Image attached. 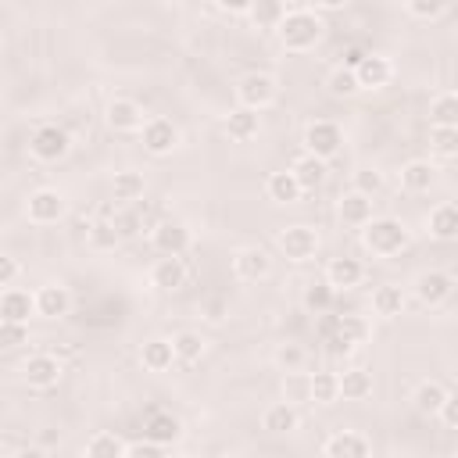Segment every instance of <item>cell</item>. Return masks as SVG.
Returning <instances> with one entry per match:
<instances>
[{"instance_id": "obj_50", "label": "cell", "mask_w": 458, "mask_h": 458, "mask_svg": "<svg viewBox=\"0 0 458 458\" xmlns=\"http://www.w3.org/2000/svg\"><path fill=\"white\" fill-rule=\"evenodd\" d=\"M125 458H165V447H157L150 440H136L125 447Z\"/></svg>"}, {"instance_id": "obj_42", "label": "cell", "mask_w": 458, "mask_h": 458, "mask_svg": "<svg viewBox=\"0 0 458 458\" xmlns=\"http://www.w3.org/2000/svg\"><path fill=\"white\" fill-rule=\"evenodd\" d=\"M326 86H329L333 97H354V93H358V79H354V72H347V68H340V64L329 72Z\"/></svg>"}, {"instance_id": "obj_6", "label": "cell", "mask_w": 458, "mask_h": 458, "mask_svg": "<svg viewBox=\"0 0 458 458\" xmlns=\"http://www.w3.org/2000/svg\"><path fill=\"white\" fill-rule=\"evenodd\" d=\"M68 150H72V140L61 125H39L29 140V154L36 161H61Z\"/></svg>"}, {"instance_id": "obj_32", "label": "cell", "mask_w": 458, "mask_h": 458, "mask_svg": "<svg viewBox=\"0 0 458 458\" xmlns=\"http://www.w3.org/2000/svg\"><path fill=\"white\" fill-rule=\"evenodd\" d=\"M372 311H376V315H383V318L401 315V311H404V293H401V286L383 283V286L372 293Z\"/></svg>"}, {"instance_id": "obj_53", "label": "cell", "mask_w": 458, "mask_h": 458, "mask_svg": "<svg viewBox=\"0 0 458 458\" xmlns=\"http://www.w3.org/2000/svg\"><path fill=\"white\" fill-rule=\"evenodd\" d=\"M208 318H211V322H222V318H225V304H222L218 297L208 301Z\"/></svg>"}, {"instance_id": "obj_27", "label": "cell", "mask_w": 458, "mask_h": 458, "mask_svg": "<svg viewBox=\"0 0 458 458\" xmlns=\"http://www.w3.org/2000/svg\"><path fill=\"white\" fill-rule=\"evenodd\" d=\"M429 236H437V240H454L458 236V208L454 204H437L429 211Z\"/></svg>"}, {"instance_id": "obj_21", "label": "cell", "mask_w": 458, "mask_h": 458, "mask_svg": "<svg viewBox=\"0 0 458 458\" xmlns=\"http://www.w3.org/2000/svg\"><path fill=\"white\" fill-rule=\"evenodd\" d=\"M290 175L297 179L301 193H311V190H318V186L326 182V161H318V157H311V154H301V157L290 165Z\"/></svg>"}, {"instance_id": "obj_41", "label": "cell", "mask_w": 458, "mask_h": 458, "mask_svg": "<svg viewBox=\"0 0 458 458\" xmlns=\"http://www.w3.org/2000/svg\"><path fill=\"white\" fill-rule=\"evenodd\" d=\"M336 397H340L336 372H315V376H311V401H315V404H333Z\"/></svg>"}, {"instance_id": "obj_5", "label": "cell", "mask_w": 458, "mask_h": 458, "mask_svg": "<svg viewBox=\"0 0 458 458\" xmlns=\"http://www.w3.org/2000/svg\"><path fill=\"white\" fill-rule=\"evenodd\" d=\"M340 143H344V132H340L336 122H329V118L308 122V129H304V154H311L318 161H329L340 150Z\"/></svg>"}, {"instance_id": "obj_10", "label": "cell", "mask_w": 458, "mask_h": 458, "mask_svg": "<svg viewBox=\"0 0 458 458\" xmlns=\"http://www.w3.org/2000/svg\"><path fill=\"white\" fill-rule=\"evenodd\" d=\"M140 136H143V147L150 154H157V157L161 154H172L179 147V129L168 118H147L143 129H140Z\"/></svg>"}, {"instance_id": "obj_34", "label": "cell", "mask_w": 458, "mask_h": 458, "mask_svg": "<svg viewBox=\"0 0 458 458\" xmlns=\"http://www.w3.org/2000/svg\"><path fill=\"white\" fill-rule=\"evenodd\" d=\"M86 458H125V444L118 433H93L86 444Z\"/></svg>"}, {"instance_id": "obj_28", "label": "cell", "mask_w": 458, "mask_h": 458, "mask_svg": "<svg viewBox=\"0 0 458 458\" xmlns=\"http://www.w3.org/2000/svg\"><path fill=\"white\" fill-rule=\"evenodd\" d=\"M172 354H175L179 365L200 361V358H204V340H200V333H193V329L175 333V336H172Z\"/></svg>"}, {"instance_id": "obj_30", "label": "cell", "mask_w": 458, "mask_h": 458, "mask_svg": "<svg viewBox=\"0 0 458 458\" xmlns=\"http://www.w3.org/2000/svg\"><path fill=\"white\" fill-rule=\"evenodd\" d=\"M297 422H301V415H297V408L286 404V401L265 408V415H261V426H265L268 433H290V429H297Z\"/></svg>"}, {"instance_id": "obj_17", "label": "cell", "mask_w": 458, "mask_h": 458, "mask_svg": "<svg viewBox=\"0 0 458 458\" xmlns=\"http://www.w3.org/2000/svg\"><path fill=\"white\" fill-rule=\"evenodd\" d=\"M32 301H36V315H43V318H61V315H68V308H72V293H68V286H61V283L39 286V290L32 293Z\"/></svg>"}, {"instance_id": "obj_45", "label": "cell", "mask_w": 458, "mask_h": 458, "mask_svg": "<svg viewBox=\"0 0 458 458\" xmlns=\"http://www.w3.org/2000/svg\"><path fill=\"white\" fill-rule=\"evenodd\" d=\"M111 225H114L118 240H129V236H136V233L143 229V222H140L136 211H114V215H111Z\"/></svg>"}, {"instance_id": "obj_22", "label": "cell", "mask_w": 458, "mask_h": 458, "mask_svg": "<svg viewBox=\"0 0 458 458\" xmlns=\"http://www.w3.org/2000/svg\"><path fill=\"white\" fill-rule=\"evenodd\" d=\"M186 265H182V258H157V265L150 268V279H154V286H161V290H182L186 286Z\"/></svg>"}, {"instance_id": "obj_11", "label": "cell", "mask_w": 458, "mask_h": 458, "mask_svg": "<svg viewBox=\"0 0 458 458\" xmlns=\"http://www.w3.org/2000/svg\"><path fill=\"white\" fill-rule=\"evenodd\" d=\"M150 240L161 258H182V250L190 247V229L182 222H161V225H154Z\"/></svg>"}, {"instance_id": "obj_4", "label": "cell", "mask_w": 458, "mask_h": 458, "mask_svg": "<svg viewBox=\"0 0 458 458\" xmlns=\"http://www.w3.org/2000/svg\"><path fill=\"white\" fill-rule=\"evenodd\" d=\"M276 93H279V86H276V79L268 75V72H247L240 82H236V100H240V107L243 111H265L272 100H276Z\"/></svg>"}, {"instance_id": "obj_2", "label": "cell", "mask_w": 458, "mask_h": 458, "mask_svg": "<svg viewBox=\"0 0 458 458\" xmlns=\"http://www.w3.org/2000/svg\"><path fill=\"white\" fill-rule=\"evenodd\" d=\"M361 243H365V250H372L376 258H394V254H401V250L408 247V229H404L401 218H390V215L369 218V222L361 225Z\"/></svg>"}, {"instance_id": "obj_9", "label": "cell", "mask_w": 458, "mask_h": 458, "mask_svg": "<svg viewBox=\"0 0 458 458\" xmlns=\"http://www.w3.org/2000/svg\"><path fill=\"white\" fill-rule=\"evenodd\" d=\"M451 293H454V279H451V272L429 268V272H422V276L415 279V297H419V304H426V308L444 304Z\"/></svg>"}, {"instance_id": "obj_12", "label": "cell", "mask_w": 458, "mask_h": 458, "mask_svg": "<svg viewBox=\"0 0 458 458\" xmlns=\"http://www.w3.org/2000/svg\"><path fill=\"white\" fill-rule=\"evenodd\" d=\"M25 211H29V222L50 225V222H57V218L64 215V197H61L57 190H36V193L29 197Z\"/></svg>"}, {"instance_id": "obj_39", "label": "cell", "mask_w": 458, "mask_h": 458, "mask_svg": "<svg viewBox=\"0 0 458 458\" xmlns=\"http://www.w3.org/2000/svg\"><path fill=\"white\" fill-rule=\"evenodd\" d=\"M429 147L440 157H454L458 154V129L454 125H429Z\"/></svg>"}, {"instance_id": "obj_29", "label": "cell", "mask_w": 458, "mask_h": 458, "mask_svg": "<svg viewBox=\"0 0 458 458\" xmlns=\"http://www.w3.org/2000/svg\"><path fill=\"white\" fill-rule=\"evenodd\" d=\"M451 390L444 386V383H437V379H422L419 386H415V411H422V415H437V408L444 404V397H447Z\"/></svg>"}, {"instance_id": "obj_7", "label": "cell", "mask_w": 458, "mask_h": 458, "mask_svg": "<svg viewBox=\"0 0 458 458\" xmlns=\"http://www.w3.org/2000/svg\"><path fill=\"white\" fill-rule=\"evenodd\" d=\"M61 372H64V369H61V361H57L54 351L29 354L25 365H21V376H25V383H29L32 390H50V386H57Z\"/></svg>"}, {"instance_id": "obj_44", "label": "cell", "mask_w": 458, "mask_h": 458, "mask_svg": "<svg viewBox=\"0 0 458 458\" xmlns=\"http://www.w3.org/2000/svg\"><path fill=\"white\" fill-rule=\"evenodd\" d=\"M383 190V175L376 172V168H361V172H354V193H361V197H376Z\"/></svg>"}, {"instance_id": "obj_52", "label": "cell", "mask_w": 458, "mask_h": 458, "mask_svg": "<svg viewBox=\"0 0 458 458\" xmlns=\"http://www.w3.org/2000/svg\"><path fill=\"white\" fill-rule=\"evenodd\" d=\"M365 54H369V50H361V47H347V50H344V64H340V68L354 72V68L361 64V57H365Z\"/></svg>"}, {"instance_id": "obj_43", "label": "cell", "mask_w": 458, "mask_h": 458, "mask_svg": "<svg viewBox=\"0 0 458 458\" xmlns=\"http://www.w3.org/2000/svg\"><path fill=\"white\" fill-rule=\"evenodd\" d=\"M261 29H276L279 25V18L286 14V7L283 4H250V11H247Z\"/></svg>"}, {"instance_id": "obj_38", "label": "cell", "mask_w": 458, "mask_h": 458, "mask_svg": "<svg viewBox=\"0 0 458 458\" xmlns=\"http://www.w3.org/2000/svg\"><path fill=\"white\" fill-rule=\"evenodd\" d=\"M86 243H89L93 250H114L122 240H118V233H114L111 218H97V222L86 229Z\"/></svg>"}, {"instance_id": "obj_26", "label": "cell", "mask_w": 458, "mask_h": 458, "mask_svg": "<svg viewBox=\"0 0 458 458\" xmlns=\"http://www.w3.org/2000/svg\"><path fill=\"white\" fill-rule=\"evenodd\" d=\"M258 129H261V118H258L254 111H243V107H236V111H229V118H225V132H229L236 143H247V140H254V136H258Z\"/></svg>"}, {"instance_id": "obj_18", "label": "cell", "mask_w": 458, "mask_h": 458, "mask_svg": "<svg viewBox=\"0 0 458 458\" xmlns=\"http://www.w3.org/2000/svg\"><path fill=\"white\" fill-rule=\"evenodd\" d=\"M394 75V64L383 57V54H365L361 64L354 68V79H358V89H379L386 86Z\"/></svg>"}, {"instance_id": "obj_16", "label": "cell", "mask_w": 458, "mask_h": 458, "mask_svg": "<svg viewBox=\"0 0 458 458\" xmlns=\"http://www.w3.org/2000/svg\"><path fill=\"white\" fill-rule=\"evenodd\" d=\"M107 125L114 132H140L143 129V107L129 97H114L107 104Z\"/></svg>"}, {"instance_id": "obj_46", "label": "cell", "mask_w": 458, "mask_h": 458, "mask_svg": "<svg viewBox=\"0 0 458 458\" xmlns=\"http://www.w3.org/2000/svg\"><path fill=\"white\" fill-rule=\"evenodd\" d=\"M276 365L286 369V372H301V365H304V347H297V344H283V347L276 351Z\"/></svg>"}, {"instance_id": "obj_55", "label": "cell", "mask_w": 458, "mask_h": 458, "mask_svg": "<svg viewBox=\"0 0 458 458\" xmlns=\"http://www.w3.org/2000/svg\"><path fill=\"white\" fill-rule=\"evenodd\" d=\"M0 458H7V447H4V444H0Z\"/></svg>"}, {"instance_id": "obj_33", "label": "cell", "mask_w": 458, "mask_h": 458, "mask_svg": "<svg viewBox=\"0 0 458 458\" xmlns=\"http://www.w3.org/2000/svg\"><path fill=\"white\" fill-rule=\"evenodd\" d=\"M336 383H340V397H347V401H365L372 394V376L365 369H351V372L336 376Z\"/></svg>"}, {"instance_id": "obj_19", "label": "cell", "mask_w": 458, "mask_h": 458, "mask_svg": "<svg viewBox=\"0 0 458 458\" xmlns=\"http://www.w3.org/2000/svg\"><path fill=\"white\" fill-rule=\"evenodd\" d=\"M369 454H372L369 440L354 429H340L326 440V458H369Z\"/></svg>"}, {"instance_id": "obj_35", "label": "cell", "mask_w": 458, "mask_h": 458, "mask_svg": "<svg viewBox=\"0 0 458 458\" xmlns=\"http://www.w3.org/2000/svg\"><path fill=\"white\" fill-rule=\"evenodd\" d=\"M283 401L286 404H308L311 401V376L308 372H286L283 376Z\"/></svg>"}, {"instance_id": "obj_23", "label": "cell", "mask_w": 458, "mask_h": 458, "mask_svg": "<svg viewBox=\"0 0 458 458\" xmlns=\"http://www.w3.org/2000/svg\"><path fill=\"white\" fill-rule=\"evenodd\" d=\"M433 182H437V168H433L429 161H408V165L401 168V186H404L408 193H426Z\"/></svg>"}, {"instance_id": "obj_8", "label": "cell", "mask_w": 458, "mask_h": 458, "mask_svg": "<svg viewBox=\"0 0 458 458\" xmlns=\"http://www.w3.org/2000/svg\"><path fill=\"white\" fill-rule=\"evenodd\" d=\"M276 243H279V250H283L290 261H308V258H315V250H318V233H315L311 225H286V229L276 236Z\"/></svg>"}, {"instance_id": "obj_15", "label": "cell", "mask_w": 458, "mask_h": 458, "mask_svg": "<svg viewBox=\"0 0 458 458\" xmlns=\"http://www.w3.org/2000/svg\"><path fill=\"white\" fill-rule=\"evenodd\" d=\"M36 311V301L29 290H18V286H7L0 293V322H14V326H25Z\"/></svg>"}, {"instance_id": "obj_14", "label": "cell", "mask_w": 458, "mask_h": 458, "mask_svg": "<svg viewBox=\"0 0 458 458\" xmlns=\"http://www.w3.org/2000/svg\"><path fill=\"white\" fill-rule=\"evenodd\" d=\"M182 437V422L172 415V411H150L147 422H143V440L157 444V447H168Z\"/></svg>"}, {"instance_id": "obj_47", "label": "cell", "mask_w": 458, "mask_h": 458, "mask_svg": "<svg viewBox=\"0 0 458 458\" xmlns=\"http://www.w3.org/2000/svg\"><path fill=\"white\" fill-rule=\"evenodd\" d=\"M29 340V329L25 326H14V322H0V347H18Z\"/></svg>"}, {"instance_id": "obj_13", "label": "cell", "mask_w": 458, "mask_h": 458, "mask_svg": "<svg viewBox=\"0 0 458 458\" xmlns=\"http://www.w3.org/2000/svg\"><path fill=\"white\" fill-rule=\"evenodd\" d=\"M233 268H236V276L243 283H258V279H265L272 272V258H268L265 247H243V250H236Z\"/></svg>"}, {"instance_id": "obj_3", "label": "cell", "mask_w": 458, "mask_h": 458, "mask_svg": "<svg viewBox=\"0 0 458 458\" xmlns=\"http://www.w3.org/2000/svg\"><path fill=\"white\" fill-rule=\"evenodd\" d=\"M365 333H369V326H365L358 315H329V318L318 322V336H322V344L329 347V354H347V351H354V347L365 340Z\"/></svg>"}, {"instance_id": "obj_51", "label": "cell", "mask_w": 458, "mask_h": 458, "mask_svg": "<svg viewBox=\"0 0 458 458\" xmlns=\"http://www.w3.org/2000/svg\"><path fill=\"white\" fill-rule=\"evenodd\" d=\"M18 279V261L11 254H0V286H11Z\"/></svg>"}, {"instance_id": "obj_24", "label": "cell", "mask_w": 458, "mask_h": 458, "mask_svg": "<svg viewBox=\"0 0 458 458\" xmlns=\"http://www.w3.org/2000/svg\"><path fill=\"white\" fill-rule=\"evenodd\" d=\"M336 215H340L347 225H365L369 218H376V215H372V200H369V197H361V193H354V190L340 197Z\"/></svg>"}, {"instance_id": "obj_40", "label": "cell", "mask_w": 458, "mask_h": 458, "mask_svg": "<svg viewBox=\"0 0 458 458\" xmlns=\"http://www.w3.org/2000/svg\"><path fill=\"white\" fill-rule=\"evenodd\" d=\"M429 118H433V125H454L458 129V97L454 93H440L429 104Z\"/></svg>"}, {"instance_id": "obj_56", "label": "cell", "mask_w": 458, "mask_h": 458, "mask_svg": "<svg viewBox=\"0 0 458 458\" xmlns=\"http://www.w3.org/2000/svg\"><path fill=\"white\" fill-rule=\"evenodd\" d=\"M218 458H243V454H218Z\"/></svg>"}, {"instance_id": "obj_1", "label": "cell", "mask_w": 458, "mask_h": 458, "mask_svg": "<svg viewBox=\"0 0 458 458\" xmlns=\"http://www.w3.org/2000/svg\"><path fill=\"white\" fill-rule=\"evenodd\" d=\"M322 29L326 25H322L318 11H311V7H286V14L279 18V25L272 32L279 36V43L286 50L301 54V50H311L322 39Z\"/></svg>"}, {"instance_id": "obj_31", "label": "cell", "mask_w": 458, "mask_h": 458, "mask_svg": "<svg viewBox=\"0 0 458 458\" xmlns=\"http://www.w3.org/2000/svg\"><path fill=\"white\" fill-rule=\"evenodd\" d=\"M265 193H268V200H276V204H293V200H301V186H297V179H293L290 172H272L268 182H265Z\"/></svg>"}, {"instance_id": "obj_48", "label": "cell", "mask_w": 458, "mask_h": 458, "mask_svg": "<svg viewBox=\"0 0 458 458\" xmlns=\"http://www.w3.org/2000/svg\"><path fill=\"white\" fill-rule=\"evenodd\" d=\"M408 14H411V18H440V14H447V4H426V0H411V4H408Z\"/></svg>"}, {"instance_id": "obj_20", "label": "cell", "mask_w": 458, "mask_h": 458, "mask_svg": "<svg viewBox=\"0 0 458 458\" xmlns=\"http://www.w3.org/2000/svg\"><path fill=\"white\" fill-rule=\"evenodd\" d=\"M365 279V265L358 261V258H333L329 265H326V283L336 290H351V286H358Z\"/></svg>"}, {"instance_id": "obj_36", "label": "cell", "mask_w": 458, "mask_h": 458, "mask_svg": "<svg viewBox=\"0 0 458 458\" xmlns=\"http://www.w3.org/2000/svg\"><path fill=\"white\" fill-rule=\"evenodd\" d=\"M111 190H114V200L132 204V200L143 197V175H140V172H114Z\"/></svg>"}, {"instance_id": "obj_49", "label": "cell", "mask_w": 458, "mask_h": 458, "mask_svg": "<svg viewBox=\"0 0 458 458\" xmlns=\"http://www.w3.org/2000/svg\"><path fill=\"white\" fill-rule=\"evenodd\" d=\"M437 415H440L444 429H458V397H454V394H447V397H444V404L437 408Z\"/></svg>"}, {"instance_id": "obj_58", "label": "cell", "mask_w": 458, "mask_h": 458, "mask_svg": "<svg viewBox=\"0 0 458 458\" xmlns=\"http://www.w3.org/2000/svg\"><path fill=\"white\" fill-rule=\"evenodd\" d=\"M390 458H404V454H390Z\"/></svg>"}, {"instance_id": "obj_37", "label": "cell", "mask_w": 458, "mask_h": 458, "mask_svg": "<svg viewBox=\"0 0 458 458\" xmlns=\"http://www.w3.org/2000/svg\"><path fill=\"white\" fill-rule=\"evenodd\" d=\"M301 304H304L308 311H315V315H326V311L333 308V286H329L326 279H315L311 286H304Z\"/></svg>"}, {"instance_id": "obj_57", "label": "cell", "mask_w": 458, "mask_h": 458, "mask_svg": "<svg viewBox=\"0 0 458 458\" xmlns=\"http://www.w3.org/2000/svg\"><path fill=\"white\" fill-rule=\"evenodd\" d=\"M0 233H4V218H0Z\"/></svg>"}, {"instance_id": "obj_25", "label": "cell", "mask_w": 458, "mask_h": 458, "mask_svg": "<svg viewBox=\"0 0 458 458\" xmlns=\"http://www.w3.org/2000/svg\"><path fill=\"white\" fill-rule=\"evenodd\" d=\"M140 361H143V369H150V372H165V369H172V361H175V354H172V340H161V336L147 340L143 351H140Z\"/></svg>"}, {"instance_id": "obj_54", "label": "cell", "mask_w": 458, "mask_h": 458, "mask_svg": "<svg viewBox=\"0 0 458 458\" xmlns=\"http://www.w3.org/2000/svg\"><path fill=\"white\" fill-rule=\"evenodd\" d=\"M14 458H47V451L32 444V447H21V451H14Z\"/></svg>"}]
</instances>
